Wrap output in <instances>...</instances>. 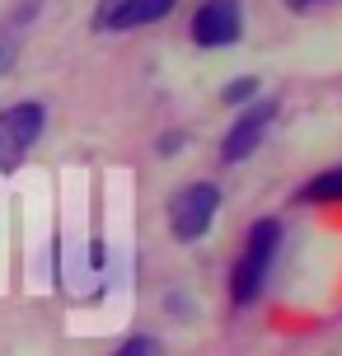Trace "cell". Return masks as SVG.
I'll return each mask as SVG.
<instances>
[{"mask_svg":"<svg viewBox=\"0 0 342 356\" xmlns=\"http://www.w3.org/2000/svg\"><path fill=\"white\" fill-rule=\"evenodd\" d=\"M33 5H38V0H28V5H24V15H19L15 24H5V29H0V75L10 71L19 42H24V24H28V15H33Z\"/></svg>","mask_w":342,"mask_h":356,"instance_id":"obj_8","label":"cell"},{"mask_svg":"<svg viewBox=\"0 0 342 356\" xmlns=\"http://www.w3.org/2000/svg\"><path fill=\"white\" fill-rule=\"evenodd\" d=\"M282 249V220H253L249 225V239H244V253H239V263L230 272V305L234 309H244V305L258 300V291L268 286V272H272V258Z\"/></svg>","mask_w":342,"mask_h":356,"instance_id":"obj_1","label":"cell"},{"mask_svg":"<svg viewBox=\"0 0 342 356\" xmlns=\"http://www.w3.org/2000/svg\"><path fill=\"white\" fill-rule=\"evenodd\" d=\"M295 202H342V164L338 169H324V174H314L295 193Z\"/></svg>","mask_w":342,"mask_h":356,"instance_id":"obj_7","label":"cell"},{"mask_svg":"<svg viewBox=\"0 0 342 356\" xmlns=\"http://www.w3.org/2000/svg\"><path fill=\"white\" fill-rule=\"evenodd\" d=\"M113 356H160V342L155 338H127Z\"/></svg>","mask_w":342,"mask_h":356,"instance_id":"obj_9","label":"cell"},{"mask_svg":"<svg viewBox=\"0 0 342 356\" xmlns=\"http://www.w3.org/2000/svg\"><path fill=\"white\" fill-rule=\"evenodd\" d=\"M272 118H277V99H253L239 118H234V127L225 131V145H220V160L234 164V160H249L253 150L263 145V136H268Z\"/></svg>","mask_w":342,"mask_h":356,"instance_id":"obj_4","label":"cell"},{"mask_svg":"<svg viewBox=\"0 0 342 356\" xmlns=\"http://www.w3.org/2000/svg\"><path fill=\"white\" fill-rule=\"evenodd\" d=\"M220 211V193L211 183H188L174 202H169V230L183 244H197L202 234L211 230V220Z\"/></svg>","mask_w":342,"mask_h":356,"instance_id":"obj_3","label":"cell"},{"mask_svg":"<svg viewBox=\"0 0 342 356\" xmlns=\"http://www.w3.org/2000/svg\"><path fill=\"white\" fill-rule=\"evenodd\" d=\"M309 5H319V0H291V10H309Z\"/></svg>","mask_w":342,"mask_h":356,"instance_id":"obj_11","label":"cell"},{"mask_svg":"<svg viewBox=\"0 0 342 356\" xmlns=\"http://www.w3.org/2000/svg\"><path fill=\"white\" fill-rule=\"evenodd\" d=\"M42 127H47V113H42V104H33V99L10 104L0 113V174L19 169V160H24V155L33 150V141L42 136Z\"/></svg>","mask_w":342,"mask_h":356,"instance_id":"obj_2","label":"cell"},{"mask_svg":"<svg viewBox=\"0 0 342 356\" xmlns=\"http://www.w3.org/2000/svg\"><path fill=\"white\" fill-rule=\"evenodd\" d=\"M174 5H179V0H108V5H104V15H99V24L122 33V29H141V24L164 19Z\"/></svg>","mask_w":342,"mask_h":356,"instance_id":"obj_6","label":"cell"},{"mask_svg":"<svg viewBox=\"0 0 342 356\" xmlns=\"http://www.w3.org/2000/svg\"><path fill=\"white\" fill-rule=\"evenodd\" d=\"M244 33V10L239 0H206L193 15V42L197 47H230Z\"/></svg>","mask_w":342,"mask_h":356,"instance_id":"obj_5","label":"cell"},{"mask_svg":"<svg viewBox=\"0 0 342 356\" xmlns=\"http://www.w3.org/2000/svg\"><path fill=\"white\" fill-rule=\"evenodd\" d=\"M253 94H258V80H230V85L220 89L225 104H244V99H253Z\"/></svg>","mask_w":342,"mask_h":356,"instance_id":"obj_10","label":"cell"}]
</instances>
